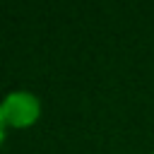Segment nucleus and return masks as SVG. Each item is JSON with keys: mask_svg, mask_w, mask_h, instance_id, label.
I'll return each mask as SVG.
<instances>
[{"mask_svg": "<svg viewBox=\"0 0 154 154\" xmlns=\"http://www.w3.org/2000/svg\"><path fill=\"white\" fill-rule=\"evenodd\" d=\"M152 154H154V152H152Z\"/></svg>", "mask_w": 154, "mask_h": 154, "instance_id": "7ed1b4c3", "label": "nucleus"}, {"mask_svg": "<svg viewBox=\"0 0 154 154\" xmlns=\"http://www.w3.org/2000/svg\"><path fill=\"white\" fill-rule=\"evenodd\" d=\"M0 111L7 128L22 130V128H31L41 118V101L34 91L17 89V91H10L0 101Z\"/></svg>", "mask_w": 154, "mask_h": 154, "instance_id": "f257e3e1", "label": "nucleus"}, {"mask_svg": "<svg viewBox=\"0 0 154 154\" xmlns=\"http://www.w3.org/2000/svg\"><path fill=\"white\" fill-rule=\"evenodd\" d=\"M5 120H2V111H0V144H2V140H5Z\"/></svg>", "mask_w": 154, "mask_h": 154, "instance_id": "f03ea898", "label": "nucleus"}]
</instances>
